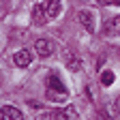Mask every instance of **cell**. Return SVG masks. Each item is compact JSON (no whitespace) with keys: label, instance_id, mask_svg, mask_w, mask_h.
<instances>
[{"label":"cell","instance_id":"9a60e30c","mask_svg":"<svg viewBox=\"0 0 120 120\" xmlns=\"http://www.w3.org/2000/svg\"><path fill=\"white\" fill-rule=\"evenodd\" d=\"M4 118H7V112H4V107H2V109H0V120H4Z\"/></svg>","mask_w":120,"mask_h":120},{"label":"cell","instance_id":"ba28073f","mask_svg":"<svg viewBox=\"0 0 120 120\" xmlns=\"http://www.w3.org/2000/svg\"><path fill=\"white\" fill-rule=\"evenodd\" d=\"M47 17H49V15H47V11H45V4H34V9H32V19H34V24H45Z\"/></svg>","mask_w":120,"mask_h":120},{"label":"cell","instance_id":"7c38bea8","mask_svg":"<svg viewBox=\"0 0 120 120\" xmlns=\"http://www.w3.org/2000/svg\"><path fill=\"white\" fill-rule=\"evenodd\" d=\"M99 4H103V7H116V4H120V0H99Z\"/></svg>","mask_w":120,"mask_h":120},{"label":"cell","instance_id":"8992f818","mask_svg":"<svg viewBox=\"0 0 120 120\" xmlns=\"http://www.w3.org/2000/svg\"><path fill=\"white\" fill-rule=\"evenodd\" d=\"M77 19H79V24L88 30V32H94V17H92L90 11H79L77 13Z\"/></svg>","mask_w":120,"mask_h":120},{"label":"cell","instance_id":"5bb4252c","mask_svg":"<svg viewBox=\"0 0 120 120\" xmlns=\"http://www.w3.org/2000/svg\"><path fill=\"white\" fill-rule=\"evenodd\" d=\"M97 120H109V114L105 112V109H101V112L97 114Z\"/></svg>","mask_w":120,"mask_h":120},{"label":"cell","instance_id":"4fadbf2b","mask_svg":"<svg viewBox=\"0 0 120 120\" xmlns=\"http://www.w3.org/2000/svg\"><path fill=\"white\" fill-rule=\"evenodd\" d=\"M107 109L112 112L109 116H118V101H116V103H112V105H109V107H107Z\"/></svg>","mask_w":120,"mask_h":120},{"label":"cell","instance_id":"52a82bcc","mask_svg":"<svg viewBox=\"0 0 120 120\" xmlns=\"http://www.w3.org/2000/svg\"><path fill=\"white\" fill-rule=\"evenodd\" d=\"M30 60H32V56H30V52H28V49H19L17 54L13 56V62L17 64L19 69H26V67L30 64Z\"/></svg>","mask_w":120,"mask_h":120},{"label":"cell","instance_id":"7a4b0ae2","mask_svg":"<svg viewBox=\"0 0 120 120\" xmlns=\"http://www.w3.org/2000/svg\"><path fill=\"white\" fill-rule=\"evenodd\" d=\"M67 94V88L64 84L58 79V75H49L47 77V99H54V101H62Z\"/></svg>","mask_w":120,"mask_h":120},{"label":"cell","instance_id":"9c48e42d","mask_svg":"<svg viewBox=\"0 0 120 120\" xmlns=\"http://www.w3.org/2000/svg\"><path fill=\"white\" fill-rule=\"evenodd\" d=\"M45 11H47V15L52 19L58 17V13H60V0H45Z\"/></svg>","mask_w":120,"mask_h":120},{"label":"cell","instance_id":"3957f363","mask_svg":"<svg viewBox=\"0 0 120 120\" xmlns=\"http://www.w3.org/2000/svg\"><path fill=\"white\" fill-rule=\"evenodd\" d=\"M34 52L41 56V58H47L54 54V41L49 39H37L34 41Z\"/></svg>","mask_w":120,"mask_h":120},{"label":"cell","instance_id":"6da1fadb","mask_svg":"<svg viewBox=\"0 0 120 120\" xmlns=\"http://www.w3.org/2000/svg\"><path fill=\"white\" fill-rule=\"evenodd\" d=\"M75 118V107L69 105L64 109H49V112H41L37 120H73Z\"/></svg>","mask_w":120,"mask_h":120},{"label":"cell","instance_id":"5b68a950","mask_svg":"<svg viewBox=\"0 0 120 120\" xmlns=\"http://www.w3.org/2000/svg\"><path fill=\"white\" fill-rule=\"evenodd\" d=\"M103 32L107 34V37H120V15L112 17L107 24L103 26Z\"/></svg>","mask_w":120,"mask_h":120},{"label":"cell","instance_id":"30bf717a","mask_svg":"<svg viewBox=\"0 0 120 120\" xmlns=\"http://www.w3.org/2000/svg\"><path fill=\"white\" fill-rule=\"evenodd\" d=\"M4 112H7V118H11V120H24V114L17 107H13V105H7Z\"/></svg>","mask_w":120,"mask_h":120},{"label":"cell","instance_id":"277c9868","mask_svg":"<svg viewBox=\"0 0 120 120\" xmlns=\"http://www.w3.org/2000/svg\"><path fill=\"white\" fill-rule=\"evenodd\" d=\"M62 60H64V67H67L69 71H79V69H82V60H79L77 56H75L71 49H64Z\"/></svg>","mask_w":120,"mask_h":120},{"label":"cell","instance_id":"8fae6325","mask_svg":"<svg viewBox=\"0 0 120 120\" xmlns=\"http://www.w3.org/2000/svg\"><path fill=\"white\" fill-rule=\"evenodd\" d=\"M112 84H114V73H112V71H103V73H101V86L107 88V86H112Z\"/></svg>","mask_w":120,"mask_h":120}]
</instances>
